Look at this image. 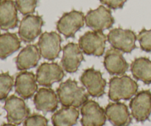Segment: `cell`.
Segmentation results:
<instances>
[{"label": "cell", "mask_w": 151, "mask_h": 126, "mask_svg": "<svg viewBox=\"0 0 151 126\" xmlns=\"http://www.w3.org/2000/svg\"><path fill=\"white\" fill-rule=\"evenodd\" d=\"M0 1H3V0H0Z\"/></svg>", "instance_id": "obj_30"}, {"label": "cell", "mask_w": 151, "mask_h": 126, "mask_svg": "<svg viewBox=\"0 0 151 126\" xmlns=\"http://www.w3.org/2000/svg\"><path fill=\"white\" fill-rule=\"evenodd\" d=\"M38 0H16L18 10L24 16L30 15L35 12Z\"/></svg>", "instance_id": "obj_25"}, {"label": "cell", "mask_w": 151, "mask_h": 126, "mask_svg": "<svg viewBox=\"0 0 151 126\" xmlns=\"http://www.w3.org/2000/svg\"><path fill=\"white\" fill-rule=\"evenodd\" d=\"M79 117V112L76 108L63 107L52 117L53 126H74Z\"/></svg>", "instance_id": "obj_22"}, {"label": "cell", "mask_w": 151, "mask_h": 126, "mask_svg": "<svg viewBox=\"0 0 151 126\" xmlns=\"http://www.w3.org/2000/svg\"><path fill=\"white\" fill-rule=\"evenodd\" d=\"M59 102L63 107L79 108L88 100V94L83 87L79 86L78 83L69 79L61 83L57 89Z\"/></svg>", "instance_id": "obj_1"}, {"label": "cell", "mask_w": 151, "mask_h": 126, "mask_svg": "<svg viewBox=\"0 0 151 126\" xmlns=\"http://www.w3.org/2000/svg\"><path fill=\"white\" fill-rule=\"evenodd\" d=\"M58 94L49 88H41L34 97L35 109L44 113L54 112L58 109Z\"/></svg>", "instance_id": "obj_18"}, {"label": "cell", "mask_w": 151, "mask_h": 126, "mask_svg": "<svg viewBox=\"0 0 151 126\" xmlns=\"http://www.w3.org/2000/svg\"><path fill=\"white\" fill-rule=\"evenodd\" d=\"M20 47L21 41L16 34L6 32L0 35V59L7 58Z\"/></svg>", "instance_id": "obj_23"}, {"label": "cell", "mask_w": 151, "mask_h": 126, "mask_svg": "<svg viewBox=\"0 0 151 126\" xmlns=\"http://www.w3.org/2000/svg\"><path fill=\"white\" fill-rule=\"evenodd\" d=\"M19 22L17 7L13 0L0 1V28L3 30L14 29Z\"/></svg>", "instance_id": "obj_19"}, {"label": "cell", "mask_w": 151, "mask_h": 126, "mask_svg": "<svg viewBox=\"0 0 151 126\" xmlns=\"http://www.w3.org/2000/svg\"><path fill=\"white\" fill-rule=\"evenodd\" d=\"M13 85V78L8 72L0 74V101L7 99Z\"/></svg>", "instance_id": "obj_24"}, {"label": "cell", "mask_w": 151, "mask_h": 126, "mask_svg": "<svg viewBox=\"0 0 151 126\" xmlns=\"http://www.w3.org/2000/svg\"><path fill=\"white\" fill-rule=\"evenodd\" d=\"M86 24L94 31L103 32L112 27L114 19L109 9L101 5L95 10H91L85 16Z\"/></svg>", "instance_id": "obj_7"}, {"label": "cell", "mask_w": 151, "mask_h": 126, "mask_svg": "<svg viewBox=\"0 0 151 126\" xmlns=\"http://www.w3.org/2000/svg\"><path fill=\"white\" fill-rule=\"evenodd\" d=\"M83 60V52L78 44L69 43L63 47L61 65L63 70L66 72H76Z\"/></svg>", "instance_id": "obj_15"}, {"label": "cell", "mask_w": 151, "mask_h": 126, "mask_svg": "<svg viewBox=\"0 0 151 126\" xmlns=\"http://www.w3.org/2000/svg\"><path fill=\"white\" fill-rule=\"evenodd\" d=\"M23 126H48V120L42 115L35 114L28 117Z\"/></svg>", "instance_id": "obj_27"}, {"label": "cell", "mask_w": 151, "mask_h": 126, "mask_svg": "<svg viewBox=\"0 0 151 126\" xmlns=\"http://www.w3.org/2000/svg\"><path fill=\"white\" fill-rule=\"evenodd\" d=\"M138 91V84L128 75L114 77L109 81V97L114 102L128 100Z\"/></svg>", "instance_id": "obj_2"}, {"label": "cell", "mask_w": 151, "mask_h": 126, "mask_svg": "<svg viewBox=\"0 0 151 126\" xmlns=\"http://www.w3.org/2000/svg\"><path fill=\"white\" fill-rule=\"evenodd\" d=\"M100 2L103 4H106L109 8L114 9H120L123 7L127 0H100Z\"/></svg>", "instance_id": "obj_28"}, {"label": "cell", "mask_w": 151, "mask_h": 126, "mask_svg": "<svg viewBox=\"0 0 151 126\" xmlns=\"http://www.w3.org/2000/svg\"><path fill=\"white\" fill-rule=\"evenodd\" d=\"M137 40L143 51L151 52V30H142L137 35Z\"/></svg>", "instance_id": "obj_26"}, {"label": "cell", "mask_w": 151, "mask_h": 126, "mask_svg": "<svg viewBox=\"0 0 151 126\" xmlns=\"http://www.w3.org/2000/svg\"><path fill=\"white\" fill-rule=\"evenodd\" d=\"M131 71L133 76L145 84H151V60L147 58H138L132 62Z\"/></svg>", "instance_id": "obj_21"}, {"label": "cell", "mask_w": 151, "mask_h": 126, "mask_svg": "<svg viewBox=\"0 0 151 126\" xmlns=\"http://www.w3.org/2000/svg\"><path fill=\"white\" fill-rule=\"evenodd\" d=\"M1 126H16V125H14V124H12V123H4L3 124V125H1Z\"/></svg>", "instance_id": "obj_29"}, {"label": "cell", "mask_w": 151, "mask_h": 126, "mask_svg": "<svg viewBox=\"0 0 151 126\" xmlns=\"http://www.w3.org/2000/svg\"><path fill=\"white\" fill-rule=\"evenodd\" d=\"M85 23V16L78 10H72L61 16L57 22L58 31L66 38H73L75 33L83 27Z\"/></svg>", "instance_id": "obj_6"}, {"label": "cell", "mask_w": 151, "mask_h": 126, "mask_svg": "<svg viewBox=\"0 0 151 126\" xmlns=\"http://www.w3.org/2000/svg\"><path fill=\"white\" fill-rule=\"evenodd\" d=\"M44 25L42 17L38 15H27L20 22L19 28V36L21 41L25 43L33 41L41 32Z\"/></svg>", "instance_id": "obj_11"}, {"label": "cell", "mask_w": 151, "mask_h": 126, "mask_svg": "<svg viewBox=\"0 0 151 126\" xmlns=\"http://www.w3.org/2000/svg\"><path fill=\"white\" fill-rule=\"evenodd\" d=\"M80 80L86 89L88 94L91 97H100L105 94L106 81L100 71L96 70L94 68L86 69Z\"/></svg>", "instance_id": "obj_10"}, {"label": "cell", "mask_w": 151, "mask_h": 126, "mask_svg": "<svg viewBox=\"0 0 151 126\" xmlns=\"http://www.w3.org/2000/svg\"><path fill=\"white\" fill-rule=\"evenodd\" d=\"M4 109L7 112L6 118L8 122L16 125L24 122L30 114V111L23 99L15 95H11L6 99Z\"/></svg>", "instance_id": "obj_5"}, {"label": "cell", "mask_w": 151, "mask_h": 126, "mask_svg": "<svg viewBox=\"0 0 151 126\" xmlns=\"http://www.w3.org/2000/svg\"><path fill=\"white\" fill-rule=\"evenodd\" d=\"M65 76L63 69L57 63H43L36 71V81L39 85L50 87L60 82Z\"/></svg>", "instance_id": "obj_13"}, {"label": "cell", "mask_w": 151, "mask_h": 126, "mask_svg": "<svg viewBox=\"0 0 151 126\" xmlns=\"http://www.w3.org/2000/svg\"><path fill=\"white\" fill-rule=\"evenodd\" d=\"M103 63L107 72L112 75H123L129 67L122 52L114 48L106 52Z\"/></svg>", "instance_id": "obj_16"}, {"label": "cell", "mask_w": 151, "mask_h": 126, "mask_svg": "<svg viewBox=\"0 0 151 126\" xmlns=\"http://www.w3.org/2000/svg\"><path fill=\"white\" fill-rule=\"evenodd\" d=\"M130 109L133 117L137 122H145L151 114V92L143 90L137 93L131 100Z\"/></svg>", "instance_id": "obj_12"}, {"label": "cell", "mask_w": 151, "mask_h": 126, "mask_svg": "<svg viewBox=\"0 0 151 126\" xmlns=\"http://www.w3.org/2000/svg\"><path fill=\"white\" fill-rule=\"evenodd\" d=\"M107 36L103 32L88 31L80 38L78 45L88 55L101 56L104 54Z\"/></svg>", "instance_id": "obj_3"}, {"label": "cell", "mask_w": 151, "mask_h": 126, "mask_svg": "<svg viewBox=\"0 0 151 126\" xmlns=\"http://www.w3.org/2000/svg\"><path fill=\"white\" fill-rule=\"evenodd\" d=\"M61 37L56 32H44L38 43L41 55L46 60H55L61 51Z\"/></svg>", "instance_id": "obj_8"}, {"label": "cell", "mask_w": 151, "mask_h": 126, "mask_svg": "<svg viewBox=\"0 0 151 126\" xmlns=\"http://www.w3.org/2000/svg\"><path fill=\"white\" fill-rule=\"evenodd\" d=\"M107 119L114 126H129L132 118L128 106L122 103H111L106 106Z\"/></svg>", "instance_id": "obj_17"}, {"label": "cell", "mask_w": 151, "mask_h": 126, "mask_svg": "<svg viewBox=\"0 0 151 126\" xmlns=\"http://www.w3.org/2000/svg\"><path fill=\"white\" fill-rule=\"evenodd\" d=\"M41 58L39 49L35 44H29L20 52L16 58V67L19 70L24 71L35 67Z\"/></svg>", "instance_id": "obj_20"}, {"label": "cell", "mask_w": 151, "mask_h": 126, "mask_svg": "<svg viewBox=\"0 0 151 126\" xmlns=\"http://www.w3.org/2000/svg\"><path fill=\"white\" fill-rule=\"evenodd\" d=\"M81 112L82 126H103L106 124V110L94 100H87L82 106Z\"/></svg>", "instance_id": "obj_9"}, {"label": "cell", "mask_w": 151, "mask_h": 126, "mask_svg": "<svg viewBox=\"0 0 151 126\" xmlns=\"http://www.w3.org/2000/svg\"><path fill=\"white\" fill-rule=\"evenodd\" d=\"M15 91L24 100L31 98L38 90L36 77L32 72H19L15 81Z\"/></svg>", "instance_id": "obj_14"}, {"label": "cell", "mask_w": 151, "mask_h": 126, "mask_svg": "<svg viewBox=\"0 0 151 126\" xmlns=\"http://www.w3.org/2000/svg\"><path fill=\"white\" fill-rule=\"evenodd\" d=\"M107 39L112 47L125 53H130L137 47V36L131 30L113 29L109 32Z\"/></svg>", "instance_id": "obj_4"}]
</instances>
